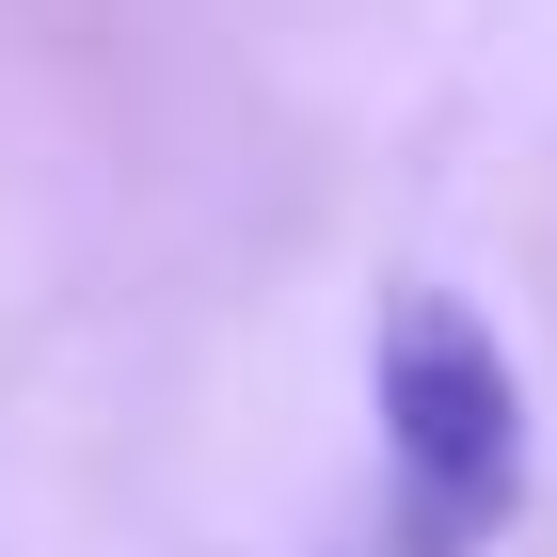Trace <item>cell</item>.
<instances>
[{
	"mask_svg": "<svg viewBox=\"0 0 557 557\" xmlns=\"http://www.w3.org/2000/svg\"><path fill=\"white\" fill-rule=\"evenodd\" d=\"M367 414H383V557H494L525 510V367L462 287H398L367 319Z\"/></svg>",
	"mask_w": 557,
	"mask_h": 557,
	"instance_id": "6da1fadb",
	"label": "cell"
}]
</instances>
